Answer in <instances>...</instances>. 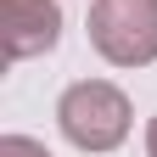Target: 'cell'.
I'll return each instance as SVG.
<instances>
[{
    "instance_id": "1",
    "label": "cell",
    "mask_w": 157,
    "mask_h": 157,
    "mask_svg": "<svg viewBox=\"0 0 157 157\" xmlns=\"http://www.w3.org/2000/svg\"><path fill=\"white\" fill-rule=\"evenodd\" d=\"M56 124H62L67 146H78V151H118L135 129V107L107 78H78L56 101Z\"/></svg>"
},
{
    "instance_id": "2",
    "label": "cell",
    "mask_w": 157,
    "mask_h": 157,
    "mask_svg": "<svg viewBox=\"0 0 157 157\" xmlns=\"http://www.w3.org/2000/svg\"><path fill=\"white\" fill-rule=\"evenodd\" d=\"M90 45L112 67L157 62V0H90Z\"/></svg>"
},
{
    "instance_id": "3",
    "label": "cell",
    "mask_w": 157,
    "mask_h": 157,
    "mask_svg": "<svg viewBox=\"0 0 157 157\" xmlns=\"http://www.w3.org/2000/svg\"><path fill=\"white\" fill-rule=\"evenodd\" d=\"M0 28H6V56L11 62L45 56L62 39V6L56 0H0Z\"/></svg>"
},
{
    "instance_id": "4",
    "label": "cell",
    "mask_w": 157,
    "mask_h": 157,
    "mask_svg": "<svg viewBox=\"0 0 157 157\" xmlns=\"http://www.w3.org/2000/svg\"><path fill=\"white\" fill-rule=\"evenodd\" d=\"M0 157H51L39 140H28V135H6L0 140Z\"/></svg>"
},
{
    "instance_id": "5",
    "label": "cell",
    "mask_w": 157,
    "mask_h": 157,
    "mask_svg": "<svg viewBox=\"0 0 157 157\" xmlns=\"http://www.w3.org/2000/svg\"><path fill=\"white\" fill-rule=\"evenodd\" d=\"M146 157H157V118L146 124Z\"/></svg>"
}]
</instances>
